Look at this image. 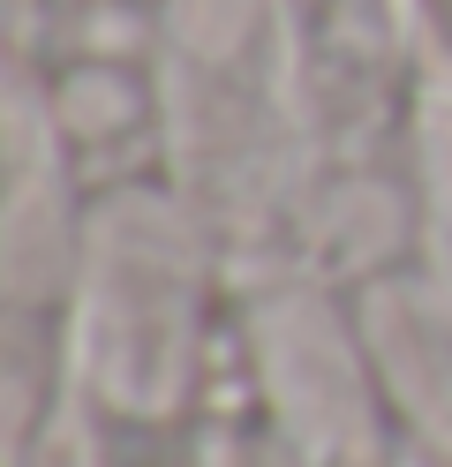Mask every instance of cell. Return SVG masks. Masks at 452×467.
<instances>
[{
	"instance_id": "cell-1",
	"label": "cell",
	"mask_w": 452,
	"mask_h": 467,
	"mask_svg": "<svg viewBox=\"0 0 452 467\" xmlns=\"http://www.w3.org/2000/svg\"><path fill=\"white\" fill-rule=\"evenodd\" d=\"M226 249L204 212L166 173L90 189L83 265L60 309L76 392L113 430H173L204 392L211 362V295L226 279Z\"/></svg>"
},
{
	"instance_id": "cell-2",
	"label": "cell",
	"mask_w": 452,
	"mask_h": 467,
	"mask_svg": "<svg viewBox=\"0 0 452 467\" xmlns=\"http://www.w3.org/2000/svg\"><path fill=\"white\" fill-rule=\"evenodd\" d=\"M234 347L264 430L301 467H384L392 407L377 385L354 295L301 265L234 279Z\"/></svg>"
}]
</instances>
